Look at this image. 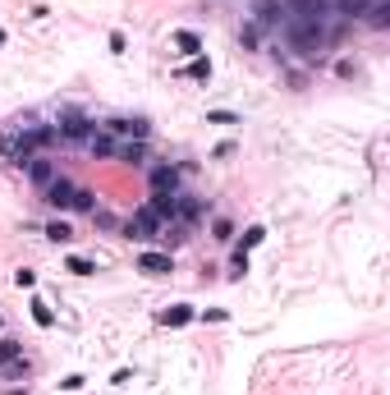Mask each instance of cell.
Wrapping results in <instances>:
<instances>
[{
    "label": "cell",
    "mask_w": 390,
    "mask_h": 395,
    "mask_svg": "<svg viewBox=\"0 0 390 395\" xmlns=\"http://www.w3.org/2000/svg\"><path fill=\"white\" fill-rule=\"evenodd\" d=\"M289 42H294L299 51H317V46L326 42V28L312 23V18H289Z\"/></svg>",
    "instance_id": "6da1fadb"
},
{
    "label": "cell",
    "mask_w": 390,
    "mask_h": 395,
    "mask_svg": "<svg viewBox=\"0 0 390 395\" xmlns=\"http://www.w3.org/2000/svg\"><path fill=\"white\" fill-rule=\"evenodd\" d=\"M161 226H165V221L156 216L152 207H138L129 216V226H124V235H129V239H156V235H161Z\"/></svg>",
    "instance_id": "7a4b0ae2"
},
{
    "label": "cell",
    "mask_w": 390,
    "mask_h": 395,
    "mask_svg": "<svg viewBox=\"0 0 390 395\" xmlns=\"http://www.w3.org/2000/svg\"><path fill=\"white\" fill-rule=\"evenodd\" d=\"M55 133H60L65 143H87V138H92V120H87L83 111H65V120H60V129H55Z\"/></svg>",
    "instance_id": "3957f363"
},
{
    "label": "cell",
    "mask_w": 390,
    "mask_h": 395,
    "mask_svg": "<svg viewBox=\"0 0 390 395\" xmlns=\"http://www.w3.org/2000/svg\"><path fill=\"white\" fill-rule=\"evenodd\" d=\"M285 14H289V18H312V23H321V18L330 14V0H285Z\"/></svg>",
    "instance_id": "277c9868"
},
{
    "label": "cell",
    "mask_w": 390,
    "mask_h": 395,
    "mask_svg": "<svg viewBox=\"0 0 390 395\" xmlns=\"http://www.w3.org/2000/svg\"><path fill=\"white\" fill-rule=\"evenodd\" d=\"M138 272H147V276H170V272H174V257H170V253H138Z\"/></svg>",
    "instance_id": "5b68a950"
},
{
    "label": "cell",
    "mask_w": 390,
    "mask_h": 395,
    "mask_svg": "<svg viewBox=\"0 0 390 395\" xmlns=\"http://www.w3.org/2000/svg\"><path fill=\"white\" fill-rule=\"evenodd\" d=\"M179 189V166H152V194H174Z\"/></svg>",
    "instance_id": "8992f818"
},
{
    "label": "cell",
    "mask_w": 390,
    "mask_h": 395,
    "mask_svg": "<svg viewBox=\"0 0 390 395\" xmlns=\"http://www.w3.org/2000/svg\"><path fill=\"white\" fill-rule=\"evenodd\" d=\"M46 202H51L55 211H65V207L74 202V184H69V179H60V175H55L51 184H46Z\"/></svg>",
    "instance_id": "52a82bcc"
},
{
    "label": "cell",
    "mask_w": 390,
    "mask_h": 395,
    "mask_svg": "<svg viewBox=\"0 0 390 395\" xmlns=\"http://www.w3.org/2000/svg\"><path fill=\"white\" fill-rule=\"evenodd\" d=\"M87 152H92V157H115V152H120V138H115V133H106V129H92Z\"/></svg>",
    "instance_id": "ba28073f"
},
{
    "label": "cell",
    "mask_w": 390,
    "mask_h": 395,
    "mask_svg": "<svg viewBox=\"0 0 390 395\" xmlns=\"http://www.w3.org/2000/svg\"><path fill=\"white\" fill-rule=\"evenodd\" d=\"M28 179H33L37 189H46V184L55 179V166H51L46 157H28Z\"/></svg>",
    "instance_id": "9c48e42d"
},
{
    "label": "cell",
    "mask_w": 390,
    "mask_h": 395,
    "mask_svg": "<svg viewBox=\"0 0 390 395\" xmlns=\"http://www.w3.org/2000/svg\"><path fill=\"white\" fill-rule=\"evenodd\" d=\"M115 161H124V166H143V161H147V143H143V138H133V143H120Z\"/></svg>",
    "instance_id": "30bf717a"
},
{
    "label": "cell",
    "mask_w": 390,
    "mask_h": 395,
    "mask_svg": "<svg viewBox=\"0 0 390 395\" xmlns=\"http://www.w3.org/2000/svg\"><path fill=\"white\" fill-rule=\"evenodd\" d=\"M14 363H23V340L0 335V368H14Z\"/></svg>",
    "instance_id": "8fae6325"
},
{
    "label": "cell",
    "mask_w": 390,
    "mask_h": 395,
    "mask_svg": "<svg viewBox=\"0 0 390 395\" xmlns=\"http://www.w3.org/2000/svg\"><path fill=\"white\" fill-rule=\"evenodd\" d=\"M147 207H152L161 221H174V211H179V194H152Z\"/></svg>",
    "instance_id": "7c38bea8"
},
{
    "label": "cell",
    "mask_w": 390,
    "mask_h": 395,
    "mask_svg": "<svg viewBox=\"0 0 390 395\" xmlns=\"http://www.w3.org/2000/svg\"><path fill=\"white\" fill-rule=\"evenodd\" d=\"M193 317H198V313H193L189 304H170V308L161 313V326H189Z\"/></svg>",
    "instance_id": "4fadbf2b"
},
{
    "label": "cell",
    "mask_w": 390,
    "mask_h": 395,
    "mask_svg": "<svg viewBox=\"0 0 390 395\" xmlns=\"http://www.w3.org/2000/svg\"><path fill=\"white\" fill-rule=\"evenodd\" d=\"M276 18H285V5H280V0H262V5H257V18H252V23H257V28H271Z\"/></svg>",
    "instance_id": "5bb4252c"
},
{
    "label": "cell",
    "mask_w": 390,
    "mask_h": 395,
    "mask_svg": "<svg viewBox=\"0 0 390 395\" xmlns=\"http://www.w3.org/2000/svg\"><path fill=\"white\" fill-rule=\"evenodd\" d=\"M372 0H330V14H345V18H363Z\"/></svg>",
    "instance_id": "9a60e30c"
},
{
    "label": "cell",
    "mask_w": 390,
    "mask_h": 395,
    "mask_svg": "<svg viewBox=\"0 0 390 395\" xmlns=\"http://www.w3.org/2000/svg\"><path fill=\"white\" fill-rule=\"evenodd\" d=\"M363 18H367V23H372V28H390V0H372Z\"/></svg>",
    "instance_id": "2e32d148"
},
{
    "label": "cell",
    "mask_w": 390,
    "mask_h": 395,
    "mask_svg": "<svg viewBox=\"0 0 390 395\" xmlns=\"http://www.w3.org/2000/svg\"><path fill=\"white\" fill-rule=\"evenodd\" d=\"M174 46H179L184 55H202V37L189 33V28H179V33H174Z\"/></svg>",
    "instance_id": "e0dca14e"
},
{
    "label": "cell",
    "mask_w": 390,
    "mask_h": 395,
    "mask_svg": "<svg viewBox=\"0 0 390 395\" xmlns=\"http://www.w3.org/2000/svg\"><path fill=\"white\" fill-rule=\"evenodd\" d=\"M28 308H33V322L42 326V331H51V326H55V313H51V304H46V299H33Z\"/></svg>",
    "instance_id": "ac0fdd59"
},
{
    "label": "cell",
    "mask_w": 390,
    "mask_h": 395,
    "mask_svg": "<svg viewBox=\"0 0 390 395\" xmlns=\"http://www.w3.org/2000/svg\"><path fill=\"white\" fill-rule=\"evenodd\" d=\"M184 74H189V79H198V83H207V79H211V60H207V55H193V60L184 65Z\"/></svg>",
    "instance_id": "d6986e66"
},
{
    "label": "cell",
    "mask_w": 390,
    "mask_h": 395,
    "mask_svg": "<svg viewBox=\"0 0 390 395\" xmlns=\"http://www.w3.org/2000/svg\"><path fill=\"white\" fill-rule=\"evenodd\" d=\"M46 239H51V244H69L74 230L65 226V221H46Z\"/></svg>",
    "instance_id": "ffe728a7"
},
{
    "label": "cell",
    "mask_w": 390,
    "mask_h": 395,
    "mask_svg": "<svg viewBox=\"0 0 390 395\" xmlns=\"http://www.w3.org/2000/svg\"><path fill=\"white\" fill-rule=\"evenodd\" d=\"M262 239H267V230H262V226H248V230H243V239H239V248H234V253H248V248H257Z\"/></svg>",
    "instance_id": "44dd1931"
},
{
    "label": "cell",
    "mask_w": 390,
    "mask_h": 395,
    "mask_svg": "<svg viewBox=\"0 0 390 395\" xmlns=\"http://www.w3.org/2000/svg\"><path fill=\"white\" fill-rule=\"evenodd\" d=\"M65 267H69L74 276H96V262H92V257H83V253H74V257H69V262H65Z\"/></svg>",
    "instance_id": "7402d4cb"
},
{
    "label": "cell",
    "mask_w": 390,
    "mask_h": 395,
    "mask_svg": "<svg viewBox=\"0 0 390 395\" xmlns=\"http://www.w3.org/2000/svg\"><path fill=\"white\" fill-rule=\"evenodd\" d=\"M96 194H92V189H74V202H69V207L74 211H96V202H92Z\"/></svg>",
    "instance_id": "603a6c76"
},
{
    "label": "cell",
    "mask_w": 390,
    "mask_h": 395,
    "mask_svg": "<svg viewBox=\"0 0 390 395\" xmlns=\"http://www.w3.org/2000/svg\"><path fill=\"white\" fill-rule=\"evenodd\" d=\"M174 216H184V221H198L202 216V202H193V198H179V211Z\"/></svg>",
    "instance_id": "cb8c5ba5"
},
{
    "label": "cell",
    "mask_w": 390,
    "mask_h": 395,
    "mask_svg": "<svg viewBox=\"0 0 390 395\" xmlns=\"http://www.w3.org/2000/svg\"><path fill=\"white\" fill-rule=\"evenodd\" d=\"M239 42H243V46H248V51H252V46L262 42V28H257V23H243V28H239Z\"/></svg>",
    "instance_id": "d4e9b609"
},
{
    "label": "cell",
    "mask_w": 390,
    "mask_h": 395,
    "mask_svg": "<svg viewBox=\"0 0 390 395\" xmlns=\"http://www.w3.org/2000/svg\"><path fill=\"white\" fill-rule=\"evenodd\" d=\"M230 276H234V281H243V276H248V253H234V262H230Z\"/></svg>",
    "instance_id": "484cf974"
},
{
    "label": "cell",
    "mask_w": 390,
    "mask_h": 395,
    "mask_svg": "<svg viewBox=\"0 0 390 395\" xmlns=\"http://www.w3.org/2000/svg\"><path fill=\"white\" fill-rule=\"evenodd\" d=\"M211 235H216V239H221V244H225V239L234 235V226H230V221H225V216H216V221H211Z\"/></svg>",
    "instance_id": "4316f807"
},
{
    "label": "cell",
    "mask_w": 390,
    "mask_h": 395,
    "mask_svg": "<svg viewBox=\"0 0 390 395\" xmlns=\"http://www.w3.org/2000/svg\"><path fill=\"white\" fill-rule=\"evenodd\" d=\"M14 285H18V290H33V285H37V272H28V267H18V272H14Z\"/></svg>",
    "instance_id": "83f0119b"
},
{
    "label": "cell",
    "mask_w": 390,
    "mask_h": 395,
    "mask_svg": "<svg viewBox=\"0 0 390 395\" xmlns=\"http://www.w3.org/2000/svg\"><path fill=\"white\" fill-rule=\"evenodd\" d=\"M207 124H239V115H234V111H211Z\"/></svg>",
    "instance_id": "f1b7e54d"
},
{
    "label": "cell",
    "mask_w": 390,
    "mask_h": 395,
    "mask_svg": "<svg viewBox=\"0 0 390 395\" xmlns=\"http://www.w3.org/2000/svg\"><path fill=\"white\" fill-rule=\"evenodd\" d=\"M83 382H87V377H83V372H69V377H65V382H60V386H65V391H83Z\"/></svg>",
    "instance_id": "f546056e"
},
{
    "label": "cell",
    "mask_w": 390,
    "mask_h": 395,
    "mask_svg": "<svg viewBox=\"0 0 390 395\" xmlns=\"http://www.w3.org/2000/svg\"><path fill=\"white\" fill-rule=\"evenodd\" d=\"M92 221H96L101 230H115V216H111V211H92Z\"/></svg>",
    "instance_id": "4dcf8cb0"
},
{
    "label": "cell",
    "mask_w": 390,
    "mask_h": 395,
    "mask_svg": "<svg viewBox=\"0 0 390 395\" xmlns=\"http://www.w3.org/2000/svg\"><path fill=\"white\" fill-rule=\"evenodd\" d=\"M0 46H5V28H0Z\"/></svg>",
    "instance_id": "1f68e13d"
}]
</instances>
